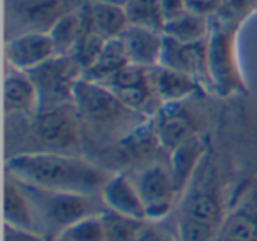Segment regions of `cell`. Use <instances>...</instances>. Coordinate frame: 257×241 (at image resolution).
Listing matches in <instances>:
<instances>
[{
  "label": "cell",
  "instance_id": "6",
  "mask_svg": "<svg viewBox=\"0 0 257 241\" xmlns=\"http://www.w3.org/2000/svg\"><path fill=\"white\" fill-rule=\"evenodd\" d=\"M78 120L74 104L41 109L34 116V134L41 145L46 146L44 152H72L79 145Z\"/></svg>",
  "mask_w": 257,
  "mask_h": 241
},
{
  "label": "cell",
  "instance_id": "18",
  "mask_svg": "<svg viewBox=\"0 0 257 241\" xmlns=\"http://www.w3.org/2000/svg\"><path fill=\"white\" fill-rule=\"evenodd\" d=\"M203 141L197 136L187 139L185 143H182L180 146H176L171 153L169 159V171H171L173 181L176 185V190H182L189 180L192 178L194 171H196L197 164H199L201 157H203Z\"/></svg>",
  "mask_w": 257,
  "mask_h": 241
},
{
  "label": "cell",
  "instance_id": "13",
  "mask_svg": "<svg viewBox=\"0 0 257 241\" xmlns=\"http://www.w3.org/2000/svg\"><path fill=\"white\" fill-rule=\"evenodd\" d=\"M4 107L9 114L36 116L39 111V93L29 72L8 69L4 83Z\"/></svg>",
  "mask_w": 257,
  "mask_h": 241
},
{
  "label": "cell",
  "instance_id": "25",
  "mask_svg": "<svg viewBox=\"0 0 257 241\" xmlns=\"http://www.w3.org/2000/svg\"><path fill=\"white\" fill-rule=\"evenodd\" d=\"M51 239H53V237H51ZM57 239H60V241H104L102 216H100V213H99V215L86 216V218L72 223L64 232L58 234Z\"/></svg>",
  "mask_w": 257,
  "mask_h": 241
},
{
  "label": "cell",
  "instance_id": "28",
  "mask_svg": "<svg viewBox=\"0 0 257 241\" xmlns=\"http://www.w3.org/2000/svg\"><path fill=\"white\" fill-rule=\"evenodd\" d=\"M159 2H161V9H162V15H164L166 22L178 18L183 13L189 11L185 0H159Z\"/></svg>",
  "mask_w": 257,
  "mask_h": 241
},
{
  "label": "cell",
  "instance_id": "29",
  "mask_svg": "<svg viewBox=\"0 0 257 241\" xmlns=\"http://www.w3.org/2000/svg\"><path fill=\"white\" fill-rule=\"evenodd\" d=\"M136 241H175V239H173L171 236H168L166 232H162V230L143 225L140 230V234H138Z\"/></svg>",
  "mask_w": 257,
  "mask_h": 241
},
{
  "label": "cell",
  "instance_id": "9",
  "mask_svg": "<svg viewBox=\"0 0 257 241\" xmlns=\"http://www.w3.org/2000/svg\"><path fill=\"white\" fill-rule=\"evenodd\" d=\"M57 57V48L48 32L29 30L15 36L6 48L8 65L23 72H30Z\"/></svg>",
  "mask_w": 257,
  "mask_h": 241
},
{
  "label": "cell",
  "instance_id": "20",
  "mask_svg": "<svg viewBox=\"0 0 257 241\" xmlns=\"http://www.w3.org/2000/svg\"><path fill=\"white\" fill-rule=\"evenodd\" d=\"M210 30L211 29L208 23V16L187 11L178 18L166 22L162 34L182 44H197L201 41H206V37L210 36Z\"/></svg>",
  "mask_w": 257,
  "mask_h": 241
},
{
  "label": "cell",
  "instance_id": "22",
  "mask_svg": "<svg viewBox=\"0 0 257 241\" xmlns=\"http://www.w3.org/2000/svg\"><path fill=\"white\" fill-rule=\"evenodd\" d=\"M85 29V13H65L48 30L57 48V55H71Z\"/></svg>",
  "mask_w": 257,
  "mask_h": 241
},
{
  "label": "cell",
  "instance_id": "17",
  "mask_svg": "<svg viewBox=\"0 0 257 241\" xmlns=\"http://www.w3.org/2000/svg\"><path fill=\"white\" fill-rule=\"evenodd\" d=\"M90 29L104 41L118 39L127 30L128 20L123 8L100 2H86L85 6Z\"/></svg>",
  "mask_w": 257,
  "mask_h": 241
},
{
  "label": "cell",
  "instance_id": "23",
  "mask_svg": "<svg viewBox=\"0 0 257 241\" xmlns=\"http://www.w3.org/2000/svg\"><path fill=\"white\" fill-rule=\"evenodd\" d=\"M123 9L127 15L128 25L152 29L157 32L164 30L166 20L159 0H128Z\"/></svg>",
  "mask_w": 257,
  "mask_h": 241
},
{
  "label": "cell",
  "instance_id": "3",
  "mask_svg": "<svg viewBox=\"0 0 257 241\" xmlns=\"http://www.w3.org/2000/svg\"><path fill=\"white\" fill-rule=\"evenodd\" d=\"M39 93V111L72 104V93L83 69L72 55H57L29 72Z\"/></svg>",
  "mask_w": 257,
  "mask_h": 241
},
{
  "label": "cell",
  "instance_id": "7",
  "mask_svg": "<svg viewBox=\"0 0 257 241\" xmlns=\"http://www.w3.org/2000/svg\"><path fill=\"white\" fill-rule=\"evenodd\" d=\"M136 185L143 199L147 220H161L171 211L175 195L178 194L171 171L154 164L141 171Z\"/></svg>",
  "mask_w": 257,
  "mask_h": 241
},
{
  "label": "cell",
  "instance_id": "31",
  "mask_svg": "<svg viewBox=\"0 0 257 241\" xmlns=\"http://www.w3.org/2000/svg\"><path fill=\"white\" fill-rule=\"evenodd\" d=\"M48 241H60V239H57V237H53V239H48Z\"/></svg>",
  "mask_w": 257,
  "mask_h": 241
},
{
  "label": "cell",
  "instance_id": "8",
  "mask_svg": "<svg viewBox=\"0 0 257 241\" xmlns=\"http://www.w3.org/2000/svg\"><path fill=\"white\" fill-rule=\"evenodd\" d=\"M100 85L107 86L134 113H145L152 100L157 99L154 86H152L150 69L134 64L125 65L121 71H118L106 83H100Z\"/></svg>",
  "mask_w": 257,
  "mask_h": 241
},
{
  "label": "cell",
  "instance_id": "1",
  "mask_svg": "<svg viewBox=\"0 0 257 241\" xmlns=\"http://www.w3.org/2000/svg\"><path fill=\"white\" fill-rule=\"evenodd\" d=\"M8 171L13 178L29 187L50 192L100 195L107 176L81 157L57 152L22 153L9 160Z\"/></svg>",
  "mask_w": 257,
  "mask_h": 241
},
{
  "label": "cell",
  "instance_id": "2",
  "mask_svg": "<svg viewBox=\"0 0 257 241\" xmlns=\"http://www.w3.org/2000/svg\"><path fill=\"white\" fill-rule=\"evenodd\" d=\"M22 183V181H20ZM32 201L34 215L37 222V232L51 239L64 232L67 227L86 216L99 215L104 211V202H97L100 195L67 194V192H50L43 188L29 187L22 183Z\"/></svg>",
  "mask_w": 257,
  "mask_h": 241
},
{
  "label": "cell",
  "instance_id": "10",
  "mask_svg": "<svg viewBox=\"0 0 257 241\" xmlns=\"http://www.w3.org/2000/svg\"><path fill=\"white\" fill-rule=\"evenodd\" d=\"M150 124L159 139V145L168 152H173L187 139L197 136L194 118L183 107V102L161 104V107H157V111L152 114Z\"/></svg>",
  "mask_w": 257,
  "mask_h": 241
},
{
  "label": "cell",
  "instance_id": "16",
  "mask_svg": "<svg viewBox=\"0 0 257 241\" xmlns=\"http://www.w3.org/2000/svg\"><path fill=\"white\" fill-rule=\"evenodd\" d=\"M4 222L6 225L37 232V222L34 215L32 201L25 187L9 174L4 188Z\"/></svg>",
  "mask_w": 257,
  "mask_h": 241
},
{
  "label": "cell",
  "instance_id": "26",
  "mask_svg": "<svg viewBox=\"0 0 257 241\" xmlns=\"http://www.w3.org/2000/svg\"><path fill=\"white\" fill-rule=\"evenodd\" d=\"M4 241H48V237H44L39 232H34V230L4 225Z\"/></svg>",
  "mask_w": 257,
  "mask_h": 241
},
{
  "label": "cell",
  "instance_id": "30",
  "mask_svg": "<svg viewBox=\"0 0 257 241\" xmlns=\"http://www.w3.org/2000/svg\"><path fill=\"white\" fill-rule=\"evenodd\" d=\"M86 2H100V4H109V6H118V8H125L128 0H86Z\"/></svg>",
  "mask_w": 257,
  "mask_h": 241
},
{
  "label": "cell",
  "instance_id": "12",
  "mask_svg": "<svg viewBox=\"0 0 257 241\" xmlns=\"http://www.w3.org/2000/svg\"><path fill=\"white\" fill-rule=\"evenodd\" d=\"M118 39L125 48L128 62L145 69H154L161 62L164 34L152 29L128 25Z\"/></svg>",
  "mask_w": 257,
  "mask_h": 241
},
{
  "label": "cell",
  "instance_id": "15",
  "mask_svg": "<svg viewBox=\"0 0 257 241\" xmlns=\"http://www.w3.org/2000/svg\"><path fill=\"white\" fill-rule=\"evenodd\" d=\"M182 222L196 223L215 232H220L222 227V208L218 197L208 188H196L185 197L180 209Z\"/></svg>",
  "mask_w": 257,
  "mask_h": 241
},
{
  "label": "cell",
  "instance_id": "4",
  "mask_svg": "<svg viewBox=\"0 0 257 241\" xmlns=\"http://www.w3.org/2000/svg\"><path fill=\"white\" fill-rule=\"evenodd\" d=\"M208 72L210 85L218 95H236L245 92L238 58L234 51V39L225 29H217L208 36Z\"/></svg>",
  "mask_w": 257,
  "mask_h": 241
},
{
  "label": "cell",
  "instance_id": "24",
  "mask_svg": "<svg viewBox=\"0 0 257 241\" xmlns=\"http://www.w3.org/2000/svg\"><path fill=\"white\" fill-rule=\"evenodd\" d=\"M104 223V241H136L143 222L114 213L111 209H104L100 213Z\"/></svg>",
  "mask_w": 257,
  "mask_h": 241
},
{
  "label": "cell",
  "instance_id": "14",
  "mask_svg": "<svg viewBox=\"0 0 257 241\" xmlns=\"http://www.w3.org/2000/svg\"><path fill=\"white\" fill-rule=\"evenodd\" d=\"M150 79L155 95L162 104L183 102L203 90V85L196 78L162 65L150 69Z\"/></svg>",
  "mask_w": 257,
  "mask_h": 241
},
{
  "label": "cell",
  "instance_id": "27",
  "mask_svg": "<svg viewBox=\"0 0 257 241\" xmlns=\"http://www.w3.org/2000/svg\"><path fill=\"white\" fill-rule=\"evenodd\" d=\"M224 0H185L187 9L203 16H210L222 6Z\"/></svg>",
  "mask_w": 257,
  "mask_h": 241
},
{
  "label": "cell",
  "instance_id": "5",
  "mask_svg": "<svg viewBox=\"0 0 257 241\" xmlns=\"http://www.w3.org/2000/svg\"><path fill=\"white\" fill-rule=\"evenodd\" d=\"M72 104L81 120L97 127L113 125L120 122L125 114L134 113L107 86L83 76L74 86Z\"/></svg>",
  "mask_w": 257,
  "mask_h": 241
},
{
  "label": "cell",
  "instance_id": "19",
  "mask_svg": "<svg viewBox=\"0 0 257 241\" xmlns=\"http://www.w3.org/2000/svg\"><path fill=\"white\" fill-rule=\"evenodd\" d=\"M128 57L125 53V48L120 39L106 41L100 50L99 57L95 58L92 65L83 72V78H88L97 83H106L111 76H114L118 71L128 65Z\"/></svg>",
  "mask_w": 257,
  "mask_h": 241
},
{
  "label": "cell",
  "instance_id": "21",
  "mask_svg": "<svg viewBox=\"0 0 257 241\" xmlns=\"http://www.w3.org/2000/svg\"><path fill=\"white\" fill-rule=\"evenodd\" d=\"M220 241H257V208L245 204L222 222Z\"/></svg>",
  "mask_w": 257,
  "mask_h": 241
},
{
  "label": "cell",
  "instance_id": "11",
  "mask_svg": "<svg viewBox=\"0 0 257 241\" xmlns=\"http://www.w3.org/2000/svg\"><path fill=\"white\" fill-rule=\"evenodd\" d=\"M100 201L107 209L114 213H120L133 220H140V222L147 220V211H145L143 199L140 195L136 181H133L123 173L107 178L100 190Z\"/></svg>",
  "mask_w": 257,
  "mask_h": 241
}]
</instances>
